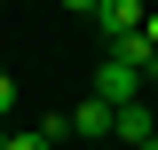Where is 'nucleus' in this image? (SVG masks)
<instances>
[{
    "mask_svg": "<svg viewBox=\"0 0 158 150\" xmlns=\"http://www.w3.org/2000/svg\"><path fill=\"white\" fill-rule=\"evenodd\" d=\"M95 95H103V103H142V71H135V63H118L111 48H103V63H95Z\"/></svg>",
    "mask_w": 158,
    "mask_h": 150,
    "instance_id": "obj_1",
    "label": "nucleus"
},
{
    "mask_svg": "<svg viewBox=\"0 0 158 150\" xmlns=\"http://www.w3.org/2000/svg\"><path fill=\"white\" fill-rule=\"evenodd\" d=\"M111 119H118V103H103V95L71 103V134H79V142H103V134H111Z\"/></svg>",
    "mask_w": 158,
    "mask_h": 150,
    "instance_id": "obj_3",
    "label": "nucleus"
},
{
    "mask_svg": "<svg viewBox=\"0 0 158 150\" xmlns=\"http://www.w3.org/2000/svg\"><path fill=\"white\" fill-rule=\"evenodd\" d=\"M150 79H158V63H150Z\"/></svg>",
    "mask_w": 158,
    "mask_h": 150,
    "instance_id": "obj_10",
    "label": "nucleus"
},
{
    "mask_svg": "<svg viewBox=\"0 0 158 150\" xmlns=\"http://www.w3.org/2000/svg\"><path fill=\"white\" fill-rule=\"evenodd\" d=\"M0 142H8V127H0Z\"/></svg>",
    "mask_w": 158,
    "mask_h": 150,
    "instance_id": "obj_8",
    "label": "nucleus"
},
{
    "mask_svg": "<svg viewBox=\"0 0 158 150\" xmlns=\"http://www.w3.org/2000/svg\"><path fill=\"white\" fill-rule=\"evenodd\" d=\"M0 150H56V142H48L40 127H8V142H0Z\"/></svg>",
    "mask_w": 158,
    "mask_h": 150,
    "instance_id": "obj_5",
    "label": "nucleus"
},
{
    "mask_svg": "<svg viewBox=\"0 0 158 150\" xmlns=\"http://www.w3.org/2000/svg\"><path fill=\"white\" fill-rule=\"evenodd\" d=\"M95 24H103V40H127V32H142V24H150V0H103Z\"/></svg>",
    "mask_w": 158,
    "mask_h": 150,
    "instance_id": "obj_2",
    "label": "nucleus"
},
{
    "mask_svg": "<svg viewBox=\"0 0 158 150\" xmlns=\"http://www.w3.org/2000/svg\"><path fill=\"white\" fill-rule=\"evenodd\" d=\"M111 134L127 150H142V142H158V119H150V103H118V119H111Z\"/></svg>",
    "mask_w": 158,
    "mask_h": 150,
    "instance_id": "obj_4",
    "label": "nucleus"
},
{
    "mask_svg": "<svg viewBox=\"0 0 158 150\" xmlns=\"http://www.w3.org/2000/svg\"><path fill=\"white\" fill-rule=\"evenodd\" d=\"M142 150H158V142H142Z\"/></svg>",
    "mask_w": 158,
    "mask_h": 150,
    "instance_id": "obj_9",
    "label": "nucleus"
},
{
    "mask_svg": "<svg viewBox=\"0 0 158 150\" xmlns=\"http://www.w3.org/2000/svg\"><path fill=\"white\" fill-rule=\"evenodd\" d=\"M8 111H16V79L0 71V127H8Z\"/></svg>",
    "mask_w": 158,
    "mask_h": 150,
    "instance_id": "obj_6",
    "label": "nucleus"
},
{
    "mask_svg": "<svg viewBox=\"0 0 158 150\" xmlns=\"http://www.w3.org/2000/svg\"><path fill=\"white\" fill-rule=\"evenodd\" d=\"M63 8H71V16H95V8H103V0H63Z\"/></svg>",
    "mask_w": 158,
    "mask_h": 150,
    "instance_id": "obj_7",
    "label": "nucleus"
}]
</instances>
